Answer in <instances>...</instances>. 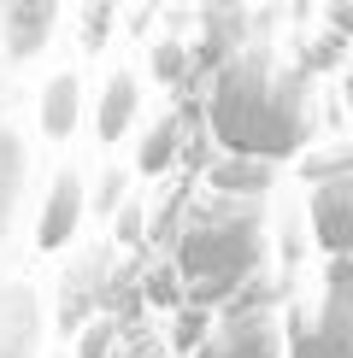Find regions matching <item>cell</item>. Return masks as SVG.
I'll use <instances>...</instances> for the list:
<instances>
[{
	"label": "cell",
	"instance_id": "52a82bcc",
	"mask_svg": "<svg viewBox=\"0 0 353 358\" xmlns=\"http://www.w3.org/2000/svg\"><path fill=\"white\" fill-rule=\"evenodd\" d=\"M77 206H83V194H77V176H65V182L53 188L48 223H41V247H59V241L71 235V223H77Z\"/></svg>",
	"mask_w": 353,
	"mask_h": 358
},
{
	"label": "cell",
	"instance_id": "ba28073f",
	"mask_svg": "<svg viewBox=\"0 0 353 358\" xmlns=\"http://www.w3.org/2000/svg\"><path fill=\"white\" fill-rule=\"evenodd\" d=\"M71 117H77V83L59 77V83L48 88V129H53V136H65Z\"/></svg>",
	"mask_w": 353,
	"mask_h": 358
},
{
	"label": "cell",
	"instance_id": "3957f363",
	"mask_svg": "<svg viewBox=\"0 0 353 358\" xmlns=\"http://www.w3.org/2000/svg\"><path fill=\"white\" fill-rule=\"evenodd\" d=\"M294 358H347V264L335 259L330 282H324V306L294 329Z\"/></svg>",
	"mask_w": 353,
	"mask_h": 358
},
{
	"label": "cell",
	"instance_id": "6da1fadb",
	"mask_svg": "<svg viewBox=\"0 0 353 358\" xmlns=\"http://www.w3.org/2000/svg\"><path fill=\"white\" fill-rule=\"evenodd\" d=\"M212 124L230 153H294L306 129V106H300V88L277 83L265 65H235L218 83Z\"/></svg>",
	"mask_w": 353,
	"mask_h": 358
},
{
	"label": "cell",
	"instance_id": "9c48e42d",
	"mask_svg": "<svg viewBox=\"0 0 353 358\" xmlns=\"http://www.w3.org/2000/svg\"><path fill=\"white\" fill-rule=\"evenodd\" d=\"M130 112H136V88H130V77H124V83H112V94H106V129H118Z\"/></svg>",
	"mask_w": 353,
	"mask_h": 358
},
{
	"label": "cell",
	"instance_id": "5b68a950",
	"mask_svg": "<svg viewBox=\"0 0 353 358\" xmlns=\"http://www.w3.org/2000/svg\"><path fill=\"white\" fill-rule=\"evenodd\" d=\"M347 171L335 165L330 176L318 182V194H312V223H318V241L342 259V247H347Z\"/></svg>",
	"mask_w": 353,
	"mask_h": 358
},
{
	"label": "cell",
	"instance_id": "7a4b0ae2",
	"mask_svg": "<svg viewBox=\"0 0 353 358\" xmlns=\"http://www.w3.org/2000/svg\"><path fill=\"white\" fill-rule=\"evenodd\" d=\"M259 252V217L254 206H218L206 212L183 241V271L200 282V288H230V282L247 276Z\"/></svg>",
	"mask_w": 353,
	"mask_h": 358
},
{
	"label": "cell",
	"instance_id": "8992f818",
	"mask_svg": "<svg viewBox=\"0 0 353 358\" xmlns=\"http://www.w3.org/2000/svg\"><path fill=\"white\" fill-rule=\"evenodd\" d=\"M0 12H6V41H12V53H36L41 36L53 29L59 0H0Z\"/></svg>",
	"mask_w": 353,
	"mask_h": 358
},
{
	"label": "cell",
	"instance_id": "277c9868",
	"mask_svg": "<svg viewBox=\"0 0 353 358\" xmlns=\"http://www.w3.org/2000/svg\"><path fill=\"white\" fill-rule=\"evenodd\" d=\"M200 358H283L277 323L265 317V311H242V317H230L224 329L200 347Z\"/></svg>",
	"mask_w": 353,
	"mask_h": 358
}]
</instances>
